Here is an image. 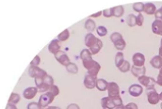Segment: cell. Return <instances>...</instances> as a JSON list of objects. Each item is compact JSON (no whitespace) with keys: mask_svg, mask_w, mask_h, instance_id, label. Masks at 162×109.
<instances>
[{"mask_svg":"<svg viewBox=\"0 0 162 109\" xmlns=\"http://www.w3.org/2000/svg\"><path fill=\"white\" fill-rule=\"evenodd\" d=\"M146 94H147V100L148 102L152 105H155L159 102V94L156 92L155 88H146Z\"/></svg>","mask_w":162,"mask_h":109,"instance_id":"1","label":"cell"},{"mask_svg":"<svg viewBox=\"0 0 162 109\" xmlns=\"http://www.w3.org/2000/svg\"><path fill=\"white\" fill-rule=\"evenodd\" d=\"M54 98H55V96H53L50 92H46L41 95L38 102L42 108H45V107H48V105L53 102Z\"/></svg>","mask_w":162,"mask_h":109,"instance_id":"2","label":"cell"},{"mask_svg":"<svg viewBox=\"0 0 162 109\" xmlns=\"http://www.w3.org/2000/svg\"><path fill=\"white\" fill-rule=\"evenodd\" d=\"M28 74L32 78H43L47 75V73L39 67H30L28 70Z\"/></svg>","mask_w":162,"mask_h":109,"instance_id":"3","label":"cell"},{"mask_svg":"<svg viewBox=\"0 0 162 109\" xmlns=\"http://www.w3.org/2000/svg\"><path fill=\"white\" fill-rule=\"evenodd\" d=\"M138 80H139L140 84L141 86L145 87L146 88H155V86L156 84V80H155L152 77L146 76V75H143L141 77H139Z\"/></svg>","mask_w":162,"mask_h":109,"instance_id":"4","label":"cell"},{"mask_svg":"<svg viewBox=\"0 0 162 109\" xmlns=\"http://www.w3.org/2000/svg\"><path fill=\"white\" fill-rule=\"evenodd\" d=\"M107 93L110 98H113L116 96H120V88L115 82H110L107 86Z\"/></svg>","mask_w":162,"mask_h":109,"instance_id":"5","label":"cell"},{"mask_svg":"<svg viewBox=\"0 0 162 109\" xmlns=\"http://www.w3.org/2000/svg\"><path fill=\"white\" fill-rule=\"evenodd\" d=\"M55 59H57L58 62H60L64 67H67L71 63V60H70L69 57L67 56V54L63 51H61L60 53H58L57 54H55Z\"/></svg>","mask_w":162,"mask_h":109,"instance_id":"6","label":"cell"},{"mask_svg":"<svg viewBox=\"0 0 162 109\" xmlns=\"http://www.w3.org/2000/svg\"><path fill=\"white\" fill-rule=\"evenodd\" d=\"M128 91H129V94L132 96V97H139L142 94L143 92V88L141 85H139V84H134L132 86L129 87L128 88Z\"/></svg>","mask_w":162,"mask_h":109,"instance_id":"7","label":"cell"},{"mask_svg":"<svg viewBox=\"0 0 162 109\" xmlns=\"http://www.w3.org/2000/svg\"><path fill=\"white\" fill-rule=\"evenodd\" d=\"M96 81H97L96 77L91 76L90 74H87L84 77V86L88 89H92V88H96Z\"/></svg>","mask_w":162,"mask_h":109,"instance_id":"8","label":"cell"},{"mask_svg":"<svg viewBox=\"0 0 162 109\" xmlns=\"http://www.w3.org/2000/svg\"><path fill=\"white\" fill-rule=\"evenodd\" d=\"M132 60H133V64H134L133 66L141 67V66H144L145 57H144V54H142L141 53H136V54H134Z\"/></svg>","mask_w":162,"mask_h":109,"instance_id":"9","label":"cell"},{"mask_svg":"<svg viewBox=\"0 0 162 109\" xmlns=\"http://www.w3.org/2000/svg\"><path fill=\"white\" fill-rule=\"evenodd\" d=\"M48 50H49L50 53H52L54 54V56L57 54L58 53H60L61 52V42H60V40L58 39L53 40L48 45Z\"/></svg>","mask_w":162,"mask_h":109,"instance_id":"10","label":"cell"},{"mask_svg":"<svg viewBox=\"0 0 162 109\" xmlns=\"http://www.w3.org/2000/svg\"><path fill=\"white\" fill-rule=\"evenodd\" d=\"M38 91H39L38 88L30 87V88H26V89L24 90L23 96H24L25 99H27V100H31V99H33V98L36 96V94L38 93Z\"/></svg>","mask_w":162,"mask_h":109,"instance_id":"11","label":"cell"},{"mask_svg":"<svg viewBox=\"0 0 162 109\" xmlns=\"http://www.w3.org/2000/svg\"><path fill=\"white\" fill-rule=\"evenodd\" d=\"M101 105H102L103 108H106V109H114V108H116V106H115L112 99L110 98V97H104V98H102V100H101Z\"/></svg>","mask_w":162,"mask_h":109,"instance_id":"12","label":"cell"},{"mask_svg":"<svg viewBox=\"0 0 162 109\" xmlns=\"http://www.w3.org/2000/svg\"><path fill=\"white\" fill-rule=\"evenodd\" d=\"M152 31L155 35L162 36V21L155 19L152 24Z\"/></svg>","mask_w":162,"mask_h":109,"instance_id":"13","label":"cell"},{"mask_svg":"<svg viewBox=\"0 0 162 109\" xmlns=\"http://www.w3.org/2000/svg\"><path fill=\"white\" fill-rule=\"evenodd\" d=\"M131 73L135 77H141L143 75H145L146 73V68L144 66L141 67H137V66H132L131 67Z\"/></svg>","mask_w":162,"mask_h":109,"instance_id":"14","label":"cell"},{"mask_svg":"<svg viewBox=\"0 0 162 109\" xmlns=\"http://www.w3.org/2000/svg\"><path fill=\"white\" fill-rule=\"evenodd\" d=\"M97 40H98V38L94 37V35L91 34V33H89L85 36V44L89 48L91 47L93 44H95Z\"/></svg>","mask_w":162,"mask_h":109,"instance_id":"15","label":"cell"},{"mask_svg":"<svg viewBox=\"0 0 162 109\" xmlns=\"http://www.w3.org/2000/svg\"><path fill=\"white\" fill-rule=\"evenodd\" d=\"M150 64L152 65L153 68L155 69H161L162 68V59L159 57V56H155L151 61H150Z\"/></svg>","mask_w":162,"mask_h":109,"instance_id":"16","label":"cell"},{"mask_svg":"<svg viewBox=\"0 0 162 109\" xmlns=\"http://www.w3.org/2000/svg\"><path fill=\"white\" fill-rule=\"evenodd\" d=\"M143 12L147 15H153L156 12V7L153 3H146V4H144V11Z\"/></svg>","mask_w":162,"mask_h":109,"instance_id":"17","label":"cell"},{"mask_svg":"<svg viewBox=\"0 0 162 109\" xmlns=\"http://www.w3.org/2000/svg\"><path fill=\"white\" fill-rule=\"evenodd\" d=\"M107 86H109V82L106 81L105 79H97L96 81V88L99 91H105L107 89Z\"/></svg>","mask_w":162,"mask_h":109,"instance_id":"18","label":"cell"},{"mask_svg":"<svg viewBox=\"0 0 162 109\" xmlns=\"http://www.w3.org/2000/svg\"><path fill=\"white\" fill-rule=\"evenodd\" d=\"M102 47H103V42H102L101 40L98 39V40L96 41V43L93 44L91 47H90L89 50L91 51V53L92 54H98V53L100 52V50L102 49Z\"/></svg>","mask_w":162,"mask_h":109,"instance_id":"19","label":"cell"},{"mask_svg":"<svg viewBox=\"0 0 162 109\" xmlns=\"http://www.w3.org/2000/svg\"><path fill=\"white\" fill-rule=\"evenodd\" d=\"M80 59L83 61H87L90 59H92V54L89 49H83L80 53Z\"/></svg>","mask_w":162,"mask_h":109,"instance_id":"20","label":"cell"},{"mask_svg":"<svg viewBox=\"0 0 162 109\" xmlns=\"http://www.w3.org/2000/svg\"><path fill=\"white\" fill-rule=\"evenodd\" d=\"M84 26H85V29H86L87 31H89L90 33L92 32V31H94V29L97 28V27H96L95 22H94L93 20H91V19H87L86 22H85Z\"/></svg>","mask_w":162,"mask_h":109,"instance_id":"21","label":"cell"},{"mask_svg":"<svg viewBox=\"0 0 162 109\" xmlns=\"http://www.w3.org/2000/svg\"><path fill=\"white\" fill-rule=\"evenodd\" d=\"M125 62V57H124V54L122 52H118L116 54V56H115V65L116 67L119 69L122 64Z\"/></svg>","mask_w":162,"mask_h":109,"instance_id":"22","label":"cell"},{"mask_svg":"<svg viewBox=\"0 0 162 109\" xmlns=\"http://www.w3.org/2000/svg\"><path fill=\"white\" fill-rule=\"evenodd\" d=\"M100 69H101V66H100V64L98 63V62H96L91 69H89L88 70V74H90V75H91V76H94V77H96L97 76V74H98V73H99V71H100Z\"/></svg>","mask_w":162,"mask_h":109,"instance_id":"23","label":"cell"},{"mask_svg":"<svg viewBox=\"0 0 162 109\" xmlns=\"http://www.w3.org/2000/svg\"><path fill=\"white\" fill-rule=\"evenodd\" d=\"M125 13V8L123 6H117L113 8V16L116 18H120Z\"/></svg>","mask_w":162,"mask_h":109,"instance_id":"24","label":"cell"},{"mask_svg":"<svg viewBox=\"0 0 162 109\" xmlns=\"http://www.w3.org/2000/svg\"><path fill=\"white\" fill-rule=\"evenodd\" d=\"M20 100H21L20 95L17 94V93H15V92H13V93L11 94V96H10V98H9V102H8V103L16 104V103H18V102H20Z\"/></svg>","mask_w":162,"mask_h":109,"instance_id":"25","label":"cell"},{"mask_svg":"<svg viewBox=\"0 0 162 109\" xmlns=\"http://www.w3.org/2000/svg\"><path fill=\"white\" fill-rule=\"evenodd\" d=\"M126 24L130 27L137 26V16H135L134 14H129L126 18Z\"/></svg>","mask_w":162,"mask_h":109,"instance_id":"26","label":"cell"},{"mask_svg":"<svg viewBox=\"0 0 162 109\" xmlns=\"http://www.w3.org/2000/svg\"><path fill=\"white\" fill-rule=\"evenodd\" d=\"M70 37V32L68 29H64L61 33H60L58 35V40L60 41H66Z\"/></svg>","mask_w":162,"mask_h":109,"instance_id":"27","label":"cell"},{"mask_svg":"<svg viewBox=\"0 0 162 109\" xmlns=\"http://www.w3.org/2000/svg\"><path fill=\"white\" fill-rule=\"evenodd\" d=\"M114 47H115L117 50H119V51L125 50V47H126V42H125V40H124V38L121 39V40H117V41L114 43Z\"/></svg>","mask_w":162,"mask_h":109,"instance_id":"28","label":"cell"},{"mask_svg":"<svg viewBox=\"0 0 162 109\" xmlns=\"http://www.w3.org/2000/svg\"><path fill=\"white\" fill-rule=\"evenodd\" d=\"M133 10L139 13L142 12L144 11V4L142 2H137L133 4Z\"/></svg>","mask_w":162,"mask_h":109,"instance_id":"29","label":"cell"},{"mask_svg":"<svg viewBox=\"0 0 162 109\" xmlns=\"http://www.w3.org/2000/svg\"><path fill=\"white\" fill-rule=\"evenodd\" d=\"M119 70L122 73H127V72L131 71V65H130V63L127 60H125V62L122 64V66L119 68Z\"/></svg>","mask_w":162,"mask_h":109,"instance_id":"30","label":"cell"},{"mask_svg":"<svg viewBox=\"0 0 162 109\" xmlns=\"http://www.w3.org/2000/svg\"><path fill=\"white\" fill-rule=\"evenodd\" d=\"M66 69H67V71H68L70 73H72V74H76V73H78V68H77V66H76L75 63H72V62L66 67Z\"/></svg>","mask_w":162,"mask_h":109,"instance_id":"31","label":"cell"},{"mask_svg":"<svg viewBox=\"0 0 162 109\" xmlns=\"http://www.w3.org/2000/svg\"><path fill=\"white\" fill-rule=\"evenodd\" d=\"M96 32H97V34H98L100 37H104V36H106V35L107 34V29H106L105 26H98V27L96 28Z\"/></svg>","mask_w":162,"mask_h":109,"instance_id":"32","label":"cell"},{"mask_svg":"<svg viewBox=\"0 0 162 109\" xmlns=\"http://www.w3.org/2000/svg\"><path fill=\"white\" fill-rule=\"evenodd\" d=\"M121 39H123V35H122L121 33H119V32H114V33H112L111 36H110V40H111V41H112L113 43H115L117 40H121Z\"/></svg>","mask_w":162,"mask_h":109,"instance_id":"33","label":"cell"},{"mask_svg":"<svg viewBox=\"0 0 162 109\" xmlns=\"http://www.w3.org/2000/svg\"><path fill=\"white\" fill-rule=\"evenodd\" d=\"M48 92H50L53 96H58L59 94H60V88L57 87V86H55V85H53L51 88H50V89H49V91Z\"/></svg>","mask_w":162,"mask_h":109,"instance_id":"34","label":"cell"},{"mask_svg":"<svg viewBox=\"0 0 162 109\" xmlns=\"http://www.w3.org/2000/svg\"><path fill=\"white\" fill-rule=\"evenodd\" d=\"M102 13H103V15H104L106 18H110V17L113 16V8L104 10V11L102 12Z\"/></svg>","mask_w":162,"mask_h":109,"instance_id":"35","label":"cell"},{"mask_svg":"<svg viewBox=\"0 0 162 109\" xmlns=\"http://www.w3.org/2000/svg\"><path fill=\"white\" fill-rule=\"evenodd\" d=\"M43 83L46 84L49 87H52L54 85V79L52 78V76H50V75L47 74L45 77H43Z\"/></svg>","mask_w":162,"mask_h":109,"instance_id":"36","label":"cell"},{"mask_svg":"<svg viewBox=\"0 0 162 109\" xmlns=\"http://www.w3.org/2000/svg\"><path fill=\"white\" fill-rule=\"evenodd\" d=\"M111 99H112V101H113V102H114V104H115L116 107H119V106L124 105L123 100H122V98H121L120 96H116V97H113V98H111Z\"/></svg>","mask_w":162,"mask_h":109,"instance_id":"37","label":"cell"},{"mask_svg":"<svg viewBox=\"0 0 162 109\" xmlns=\"http://www.w3.org/2000/svg\"><path fill=\"white\" fill-rule=\"evenodd\" d=\"M41 62V59L39 56H36L34 58V59H32V61L30 62V67H38V65Z\"/></svg>","mask_w":162,"mask_h":109,"instance_id":"38","label":"cell"},{"mask_svg":"<svg viewBox=\"0 0 162 109\" xmlns=\"http://www.w3.org/2000/svg\"><path fill=\"white\" fill-rule=\"evenodd\" d=\"M143 22H144V17L141 13H139L137 15V26H142L143 25Z\"/></svg>","mask_w":162,"mask_h":109,"instance_id":"39","label":"cell"},{"mask_svg":"<svg viewBox=\"0 0 162 109\" xmlns=\"http://www.w3.org/2000/svg\"><path fill=\"white\" fill-rule=\"evenodd\" d=\"M27 109H42L39 102H30L27 104Z\"/></svg>","mask_w":162,"mask_h":109,"instance_id":"40","label":"cell"},{"mask_svg":"<svg viewBox=\"0 0 162 109\" xmlns=\"http://www.w3.org/2000/svg\"><path fill=\"white\" fill-rule=\"evenodd\" d=\"M155 17L156 20H160L162 21V7L158 10H156L155 13Z\"/></svg>","mask_w":162,"mask_h":109,"instance_id":"41","label":"cell"},{"mask_svg":"<svg viewBox=\"0 0 162 109\" xmlns=\"http://www.w3.org/2000/svg\"><path fill=\"white\" fill-rule=\"evenodd\" d=\"M156 84L158 86L162 87V68L159 70V73H158V75H157V78H156Z\"/></svg>","mask_w":162,"mask_h":109,"instance_id":"42","label":"cell"},{"mask_svg":"<svg viewBox=\"0 0 162 109\" xmlns=\"http://www.w3.org/2000/svg\"><path fill=\"white\" fill-rule=\"evenodd\" d=\"M125 106V109H139L138 105L135 102H129Z\"/></svg>","mask_w":162,"mask_h":109,"instance_id":"43","label":"cell"},{"mask_svg":"<svg viewBox=\"0 0 162 109\" xmlns=\"http://www.w3.org/2000/svg\"><path fill=\"white\" fill-rule=\"evenodd\" d=\"M66 109H80V107L76 103H71L67 106Z\"/></svg>","mask_w":162,"mask_h":109,"instance_id":"44","label":"cell"},{"mask_svg":"<svg viewBox=\"0 0 162 109\" xmlns=\"http://www.w3.org/2000/svg\"><path fill=\"white\" fill-rule=\"evenodd\" d=\"M6 109H18V108L16 107V105H15V104L8 103V104H7V106H6Z\"/></svg>","mask_w":162,"mask_h":109,"instance_id":"45","label":"cell"},{"mask_svg":"<svg viewBox=\"0 0 162 109\" xmlns=\"http://www.w3.org/2000/svg\"><path fill=\"white\" fill-rule=\"evenodd\" d=\"M103 13H102V12H97V13H94V14H91V17H93V18H96V17H99L100 15H102Z\"/></svg>","mask_w":162,"mask_h":109,"instance_id":"46","label":"cell"},{"mask_svg":"<svg viewBox=\"0 0 162 109\" xmlns=\"http://www.w3.org/2000/svg\"><path fill=\"white\" fill-rule=\"evenodd\" d=\"M158 56L162 59V45H160V47H159V50H158Z\"/></svg>","mask_w":162,"mask_h":109,"instance_id":"47","label":"cell"},{"mask_svg":"<svg viewBox=\"0 0 162 109\" xmlns=\"http://www.w3.org/2000/svg\"><path fill=\"white\" fill-rule=\"evenodd\" d=\"M46 109H61V108L58 106H48V107H46Z\"/></svg>","mask_w":162,"mask_h":109,"instance_id":"48","label":"cell"},{"mask_svg":"<svg viewBox=\"0 0 162 109\" xmlns=\"http://www.w3.org/2000/svg\"><path fill=\"white\" fill-rule=\"evenodd\" d=\"M116 109H125V105H122V106L116 107Z\"/></svg>","mask_w":162,"mask_h":109,"instance_id":"49","label":"cell"},{"mask_svg":"<svg viewBox=\"0 0 162 109\" xmlns=\"http://www.w3.org/2000/svg\"><path fill=\"white\" fill-rule=\"evenodd\" d=\"M159 99H160V101L162 102V92H161V93L159 94Z\"/></svg>","mask_w":162,"mask_h":109,"instance_id":"50","label":"cell"},{"mask_svg":"<svg viewBox=\"0 0 162 109\" xmlns=\"http://www.w3.org/2000/svg\"><path fill=\"white\" fill-rule=\"evenodd\" d=\"M160 45H162V39H161V40H160Z\"/></svg>","mask_w":162,"mask_h":109,"instance_id":"51","label":"cell"},{"mask_svg":"<svg viewBox=\"0 0 162 109\" xmlns=\"http://www.w3.org/2000/svg\"><path fill=\"white\" fill-rule=\"evenodd\" d=\"M160 108L162 109V102H161V104H160Z\"/></svg>","mask_w":162,"mask_h":109,"instance_id":"52","label":"cell"},{"mask_svg":"<svg viewBox=\"0 0 162 109\" xmlns=\"http://www.w3.org/2000/svg\"><path fill=\"white\" fill-rule=\"evenodd\" d=\"M103 109H106V108H103Z\"/></svg>","mask_w":162,"mask_h":109,"instance_id":"53","label":"cell"},{"mask_svg":"<svg viewBox=\"0 0 162 109\" xmlns=\"http://www.w3.org/2000/svg\"><path fill=\"white\" fill-rule=\"evenodd\" d=\"M42 109H43V108H42Z\"/></svg>","mask_w":162,"mask_h":109,"instance_id":"54","label":"cell"}]
</instances>
